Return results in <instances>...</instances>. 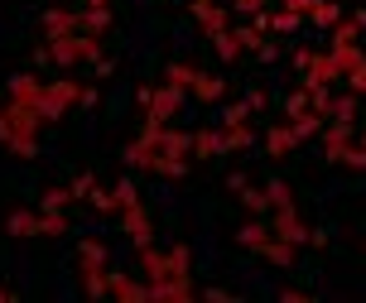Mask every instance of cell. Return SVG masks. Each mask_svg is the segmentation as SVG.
Here are the masks:
<instances>
[{
  "mask_svg": "<svg viewBox=\"0 0 366 303\" xmlns=\"http://www.w3.org/2000/svg\"><path fill=\"white\" fill-rule=\"evenodd\" d=\"M140 274H145L149 284H174V279H193V255H188V246H169V250L140 246Z\"/></svg>",
  "mask_w": 366,
  "mask_h": 303,
  "instance_id": "obj_1",
  "label": "cell"
},
{
  "mask_svg": "<svg viewBox=\"0 0 366 303\" xmlns=\"http://www.w3.org/2000/svg\"><path fill=\"white\" fill-rule=\"evenodd\" d=\"M44 49H49V63H58V68H73V63H102V34H87V29L63 34V39H49Z\"/></svg>",
  "mask_w": 366,
  "mask_h": 303,
  "instance_id": "obj_2",
  "label": "cell"
},
{
  "mask_svg": "<svg viewBox=\"0 0 366 303\" xmlns=\"http://www.w3.org/2000/svg\"><path fill=\"white\" fill-rule=\"evenodd\" d=\"M294 63H299V72H304V87H332V82H342L332 49H328V54H318V49H299Z\"/></svg>",
  "mask_w": 366,
  "mask_h": 303,
  "instance_id": "obj_3",
  "label": "cell"
},
{
  "mask_svg": "<svg viewBox=\"0 0 366 303\" xmlns=\"http://www.w3.org/2000/svg\"><path fill=\"white\" fill-rule=\"evenodd\" d=\"M179 101H183V91L179 87H140V106H145V121L149 125H169L174 116H179Z\"/></svg>",
  "mask_w": 366,
  "mask_h": 303,
  "instance_id": "obj_4",
  "label": "cell"
},
{
  "mask_svg": "<svg viewBox=\"0 0 366 303\" xmlns=\"http://www.w3.org/2000/svg\"><path fill=\"white\" fill-rule=\"evenodd\" d=\"M68 106H82V87H77L73 77H58V82H49V87H44V101H39L44 121H58Z\"/></svg>",
  "mask_w": 366,
  "mask_h": 303,
  "instance_id": "obj_5",
  "label": "cell"
},
{
  "mask_svg": "<svg viewBox=\"0 0 366 303\" xmlns=\"http://www.w3.org/2000/svg\"><path fill=\"white\" fill-rule=\"evenodd\" d=\"M270 227H274V236H285V241H294V246H313V227L294 212V207H274Z\"/></svg>",
  "mask_w": 366,
  "mask_h": 303,
  "instance_id": "obj_6",
  "label": "cell"
},
{
  "mask_svg": "<svg viewBox=\"0 0 366 303\" xmlns=\"http://www.w3.org/2000/svg\"><path fill=\"white\" fill-rule=\"evenodd\" d=\"M193 19L202 24V34L207 39H217L232 29V5L227 0H212V5H193Z\"/></svg>",
  "mask_w": 366,
  "mask_h": 303,
  "instance_id": "obj_7",
  "label": "cell"
},
{
  "mask_svg": "<svg viewBox=\"0 0 366 303\" xmlns=\"http://www.w3.org/2000/svg\"><path fill=\"white\" fill-rule=\"evenodd\" d=\"M107 299L145 303V299H149V279L140 284V279H130V274H121V269H111V274H107Z\"/></svg>",
  "mask_w": 366,
  "mask_h": 303,
  "instance_id": "obj_8",
  "label": "cell"
},
{
  "mask_svg": "<svg viewBox=\"0 0 366 303\" xmlns=\"http://www.w3.org/2000/svg\"><path fill=\"white\" fill-rule=\"evenodd\" d=\"M77 29H82V10H73V5H54V10H44V34H49V39L77 34Z\"/></svg>",
  "mask_w": 366,
  "mask_h": 303,
  "instance_id": "obj_9",
  "label": "cell"
},
{
  "mask_svg": "<svg viewBox=\"0 0 366 303\" xmlns=\"http://www.w3.org/2000/svg\"><path fill=\"white\" fill-rule=\"evenodd\" d=\"M44 87H49L44 77L19 72V77H10V82H5V96H10V101H24V106H39V101H44Z\"/></svg>",
  "mask_w": 366,
  "mask_h": 303,
  "instance_id": "obj_10",
  "label": "cell"
},
{
  "mask_svg": "<svg viewBox=\"0 0 366 303\" xmlns=\"http://www.w3.org/2000/svg\"><path fill=\"white\" fill-rule=\"evenodd\" d=\"M121 232L135 241V246H154V227H149V212L135 202V207H126L121 212Z\"/></svg>",
  "mask_w": 366,
  "mask_h": 303,
  "instance_id": "obj_11",
  "label": "cell"
},
{
  "mask_svg": "<svg viewBox=\"0 0 366 303\" xmlns=\"http://www.w3.org/2000/svg\"><path fill=\"white\" fill-rule=\"evenodd\" d=\"M352 121H332V125H323V149H328V159H347V149H352Z\"/></svg>",
  "mask_w": 366,
  "mask_h": 303,
  "instance_id": "obj_12",
  "label": "cell"
},
{
  "mask_svg": "<svg viewBox=\"0 0 366 303\" xmlns=\"http://www.w3.org/2000/svg\"><path fill=\"white\" fill-rule=\"evenodd\" d=\"M294 144H299V135H294L290 121H280V125H270V130H265V154H270V159H285Z\"/></svg>",
  "mask_w": 366,
  "mask_h": 303,
  "instance_id": "obj_13",
  "label": "cell"
},
{
  "mask_svg": "<svg viewBox=\"0 0 366 303\" xmlns=\"http://www.w3.org/2000/svg\"><path fill=\"white\" fill-rule=\"evenodd\" d=\"M251 140H256V130H251V121L222 125V154H241V149H251Z\"/></svg>",
  "mask_w": 366,
  "mask_h": 303,
  "instance_id": "obj_14",
  "label": "cell"
},
{
  "mask_svg": "<svg viewBox=\"0 0 366 303\" xmlns=\"http://www.w3.org/2000/svg\"><path fill=\"white\" fill-rule=\"evenodd\" d=\"M270 241H274V227H270V222H260V217H251V222L241 227V246H246V250H265Z\"/></svg>",
  "mask_w": 366,
  "mask_h": 303,
  "instance_id": "obj_15",
  "label": "cell"
},
{
  "mask_svg": "<svg viewBox=\"0 0 366 303\" xmlns=\"http://www.w3.org/2000/svg\"><path fill=\"white\" fill-rule=\"evenodd\" d=\"M10 236H44V212H10L5 217Z\"/></svg>",
  "mask_w": 366,
  "mask_h": 303,
  "instance_id": "obj_16",
  "label": "cell"
},
{
  "mask_svg": "<svg viewBox=\"0 0 366 303\" xmlns=\"http://www.w3.org/2000/svg\"><path fill=\"white\" fill-rule=\"evenodd\" d=\"M77 260H82V269H107V241L82 236V241H77Z\"/></svg>",
  "mask_w": 366,
  "mask_h": 303,
  "instance_id": "obj_17",
  "label": "cell"
},
{
  "mask_svg": "<svg viewBox=\"0 0 366 303\" xmlns=\"http://www.w3.org/2000/svg\"><path fill=\"white\" fill-rule=\"evenodd\" d=\"M222 154V130H193V159H217Z\"/></svg>",
  "mask_w": 366,
  "mask_h": 303,
  "instance_id": "obj_18",
  "label": "cell"
},
{
  "mask_svg": "<svg viewBox=\"0 0 366 303\" xmlns=\"http://www.w3.org/2000/svg\"><path fill=\"white\" fill-rule=\"evenodd\" d=\"M332 58H337V72H342V77H352V72H357V68L366 63L357 44H332Z\"/></svg>",
  "mask_w": 366,
  "mask_h": 303,
  "instance_id": "obj_19",
  "label": "cell"
},
{
  "mask_svg": "<svg viewBox=\"0 0 366 303\" xmlns=\"http://www.w3.org/2000/svg\"><path fill=\"white\" fill-rule=\"evenodd\" d=\"M82 29H87V34H107L111 29V5H87V10H82Z\"/></svg>",
  "mask_w": 366,
  "mask_h": 303,
  "instance_id": "obj_20",
  "label": "cell"
},
{
  "mask_svg": "<svg viewBox=\"0 0 366 303\" xmlns=\"http://www.w3.org/2000/svg\"><path fill=\"white\" fill-rule=\"evenodd\" d=\"M193 96H198V101H222V96H227V82H222V77H207V72H198Z\"/></svg>",
  "mask_w": 366,
  "mask_h": 303,
  "instance_id": "obj_21",
  "label": "cell"
},
{
  "mask_svg": "<svg viewBox=\"0 0 366 303\" xmlns=\"http://www.w3.org/2000/svg\"><path fill=\"white\" fill-rule=\"evenodd\" d=\"M260 255H265L270 265L290 269V265H294V241H285V236H274V241H270V246H265V250H260Z\"/></svg>",
  "mask_w": 366,
  "mask_h": 303,
  "instance_id": "obj_22",
  "label": "cell"
},
{
  "mask_svg": "<svg viewBox=\"0 0 366 303\" xmlns=\"http://www.w3.org/2000/svg\"><path fill=\"white\" fill-rule=\"evenodd\" d=\"M164 82L179 91H193V82H198V68H188V63H169L164 68Z\"/></svg>",
  "mask_w": 366,
  "mask_h": 303,
  "instance_id": "obj_23",
  "label": "cell"
},
{
  "mask_svg": "<svg viewBox=\"0 0 366 303\" xmlns=\"http://www.w3.org/2000/svg\"><path fill=\"white\" fill-rule=\"evenodd\" d=\"M290 125H294V135H299V140H313V135H323V116H318V111L290 116Z\"/></svg>",
  "mask_w": 366,
  "mask_h": 303,
  "instance_id": "obj_24",
  "label": "cell"
},
{
  "mask_svg": "<svg viewBox=\"0 0 366 303\" xmlns=\"http://www.w3.org/2000/svg\"><path fill=\"white\" fill-rule=\"evenodd\" d=\"M337 19H342V5H332V0H318L309 10V24H318V29H332Z\"/></svg>",
  "mask_w": 366,
  "mask_h": 303,
  "instance_id": "obj_25",
  "label": "cell"
},
{
  "mask_svg": "<svg viewBox=\"0 0 366 303\" xmlns=\"http://www.w3.org/2000/svg\"><path fill=\"white\" fill-rule=\"evenodd\" d=\"M212 44H217V58H222V63H237V58L246 54V49H241V39H237V24H232L227 34H217Z\"/></svg>",
  "mask_w": 366,
  "mask_h": 303,
  "instance_id": "obj_26",
  "label": "cell"
},
{
  "mask_svg": "<svg viewBox=\"0 0 366 303\" xmlns=\"http://www.w3.org/2000/svg\"><path fill=\"white\" fill-rule=\"evenodd\" d=\"M73 188H49V193L39 197V207H44V212H63V207H68V202H73Z\"/></svg>",
  "mask_w": 366,
  "mask_h": 303,
  "instance_id": "obj_27",
  "label": "cell"
},
{
  "mask_svg": "<svg viewBox=\"0 0 366 303\" xmlns=\"http://www.w3.org/2000/svg\"><path fill=\"white\" fill-rule=\"evenodd\" d=\"M332 121H352L357 125V91H347V96H332Z\"/></svg>",
  "mask_w": 366,
  "mask_h": 303,
  "instance_id": "obj_28",
  "label": "cell"
},
{
  "mask_svg": "<svg viewBox=\"0 0 366 303\" xmlns=\"http://www.w3.org/2000/svg\"><path fill=\"white\" fill-rule=\"evenodd\" d=\"M5 149H10L15 159H34V154H39V140H34V135H10V140H5Z\"/></svg>",
  "mask_w": 366,
  "mask_h": 303,
  "instance_id": "obj_29",
  "label": "cell"
},
{
  "mask_svg": "<svg viewBox=\"0 0 366 303\" xmlns=\"http://www.w3.org/2000/svg\"><path fill=\"white\" fill-rule=\"evenodd\" d=\"M107 274L111 269H82V289H87L92 299H107Z\"/></svg>",
  "mask_w": 366,
  "mask_h": 303,
  "instance_id": "obj_30",
  "label": "cell"
},
{
  "mask_svg": "<svg viewBox=\"0 0 366 303\" xmlns=\"http://www.w3.org/2000/svg\"><path fill=\"white\" fill-rule=\"evenodd\" d=\"M241 202L251 207V212H270V197H265V188H251V183H241Z\"/></svg>",
  "mask_w": 366,
  "mask_h": 303,
  "instance_id": "obj_31",
  "label": "cell"
},
{
  "mask_svg": "<svg viewBox=\"0 0 366 303\" xmlns=\"http://www.w3.org/2000/svg\"><path fill=\"white\" fill-rule=\"evenodd\" d=\"M357 34H362V24L352 15H342L337 24H332V44H357Z\"/></svg>",
  "mask_w": 366,
  "mask_h": 303,
  "instance_id": "obj_32",
  "label": "cell"
},
{
  "mask_svg": "<svg viewBox=\"0 0 366 303\" xmlns=\"http://www.w3.org/2000/svg\"><path fill=\"white\" fill-rule=\"evenodd\" d=\"M111 197H116V212H126V207H135V202H140V193H135V183H130V179L116 183V188H111Z\"/></svg>",
  "mask_w": 366,
  "mask_h": 303,
  "instance_id": "obj_33",
  "label": "cell"
},
{
  "mask_svg": "<svg viewBox=\"0 0 366 303\" xmlns=\"http://www.w3.org/2000/svg\"><path fill=\"white\" fill-rule=\"evenodd\" d=\"M265 197H270V212L274 207H294V193H290V183H265Z\"/></svg>",
  "mask_w": 366,
  "mask_h": 303,
  "instance_id": "obj_34",
  "label": "cell"
},
{
  "mask_svg": "<svg viewBox=\"0 0 366 303\" xmlns=\"http://www.w3.org/2000/svg\"><path fill=\"white\" fill-rule=\"evenodd\" d=\"M299 24H304V15H294V10H285V5L274 10V34H294Z\"/></svg>",
  "mask_w": 366,
  "mask_h": 303,
  "instance_id": "obj_35",
  "label": "cell"
},
{
  "mask_svg": "<svg viewBox=\"0 0 366 303\" xmlns=\"http://www.w3.org/2000/svg\"><path fill=\"white\" fill-rule=\"evenodd\" d=\"M39 212H44V207H39ZM68 232V217L63 212H44V236H63Z\"/></svg>",
  "mask_w": 366,
  "mask_h": 303,
  "instance_id": "obj_36",
  "label": "cell"
},
{
  "mask_svg": "<svg viewBox=\"0 0 366 303\" xmlns=\"http://www.w3.org/2000/svg\"><path fill=\"white\" fill-rule=\"evenodd\" d=\"M227 5H232L237 15H260V10H265V0H227Z\"/></svg>",
  "mask_w": 366,
  "mask_h": 303,
  "instance_id": "obj_37",
  "label": "cell"
},
{
  "mask_svg": "<svg viewBox=\"0 0 366 303\" xmlns=\"http://www.w3.org/2000/svg\"><path fill=\"white\" fill-rule=\"evenodd\" d=\"M342 82H347V87L357 91V96H366V63H362L357 72H352V77H342Z\"/></svg>",
  "mask_w": 366,
  "mask_h": 303,
  "instance_id": "obj_38",
  "label": "cell"
},
{
  "mask_svg": "<svg viewBox=\"0 0 366 303\" xmlns=\"http://www.w3.org/2000/svg\"><path fill=\"white\" fill-rule=\"evenodd\" d=\"M280 5H285V10H294V15H304V19H309V10L318 5V0H280Z\"/></svg>",
  "mask_w": 366,
  "mask_h": 303,
  "instance_id": "obj_39",
  "label": "cell"
},
{
  "mask_svg": "<svg viewBox=\"0 0 366 303\" xmlns=\"http://www.w3.org/2000/svg\"><path fill=\"white\" fill-rule=\"evenodd\" d=\"M280 299H285V303H304L309 294H304V289H280Z\"/></svg>",
  "mask_w": 366,
  "mask_h": 303,
  "instance_id": "obj_40",
  "label": "cell"
},
{
  "mask_svg": "<svg viewBox=\"0 0 366 303\" xmlns=\"http://www.w3.org/2000/svg\"><path fill=\"white\" fill-rule=\"evenodd\" d=\"M246 101H251V111H260V106H265V87H251V96H246Z\"/></svg>",
  "mask_w": 366,
  "mask_h": 303,
  "instance_id": "obj_41",
  "label": "cell"
},
{
  "mask_svg": "<svg viewBox=\"0 0 366 303\" xmlns=\"http://www.w3.org/2000/svg\"><path fill=\"white\" fill-rule=\"evenodd\" d=\"M5 299H10V289H5V284H0V303H5Z\"/></svg>",
  "mask_w": 366,
  "mask_h": 303,
  "instance_id": "obj_42",
  "label": "cell"
},
{
  "mask_svg": "<svg viewBox=\"0 0 366 303\" xmlns=\"http://www.w3.org/2000/svg\"><path fill=\"white\" fill-rule=\"evenodd\" d=\"M188 5H212V0H188Z\"/></svg>",
  "mask_w": 366,
  "mask_h": 303,
  "instance_id": "obj_43",
  "label": "cell"
},
{
  "mask_svg": "<svg viewBox=\"0 0 366 303\" xmlns=\"http://www.w3.org/2000/svg\"><path fill=\"white\" fill-rule=\"evenodd\" d=\"M87 5H111V0H87Z\"/></svg>",
  "mask_w": 366,
  "mask_h": 303,
  "instance_id": "obj_44",
  "label": "cell"
},
{
  "mask_svg": "<svg viewBox=\"0 0 366 303\" xmlns=\"http://www.w3.org/2000/svg\"><path fill=\"white\" fill-rule=\"evenodd\" d=\"M362 144H366V130H362Z\"/></svg>",
  "mask_w": 366,
  "mask_h": 303,
  "instance_id": "obj_45",
  "label": "cell"
}]
</instances>
